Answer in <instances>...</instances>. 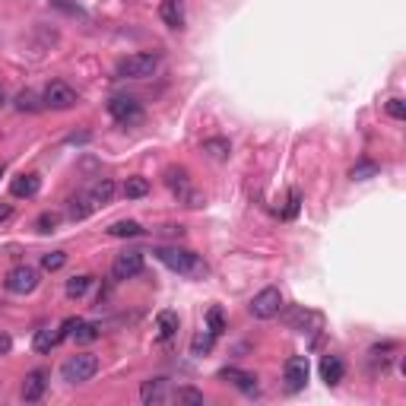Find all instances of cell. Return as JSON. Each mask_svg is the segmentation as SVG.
I'll use <instances>...</instances> for the list:
<instances>
[{"mask_svg": "<svg viewBox=\"0 0 406 406\" xmlns=\"http://www.w3.org/2000/svg\"><path fill=\"white\" fill-rule=\"evenodd\" d=\"M58 225H60V213H54V210H45V213L38 216V219H35V229H38L42 235L54 232Z\"/></svg>", "mask_w": 406, "mask_h": 406, "instance_id": "cell-31", "label": "cell"}, {"mask_svg": "<svg viewBox=\"0 0 406 406\" xmlns=\"http://www.w3.org/2000/svg\"><path fill=\"white\" fill-rule=\"evenodd\" d=\"M108 235L111 238H137V235H143V225L133 223V219H121V223L108 225Z\"/></svg>", "mask_w": 406, "mask_h": 406, "instance_id": "cell-21", "label": "cell"}, {"mask_svg": "<svg viewBox=\"0 0 406 406\" xmlns=\"http://www.w3.org/2000/svg\"><path fill=\"white\" fill-rule=\"evenodd\" d=\"M207 330L213 333V337H223L225 333V315H223V308L219 305H213L207 311Z\"/></svg>", "mask_w": 406, "mask_h": 406, "instance_id": "cell-28", "label": "cell"}, {"mask_svg": "<svg viewBox=\"0 0 406 406\" xmlns=\"http://www.w3.org/2000/svg\"><path fill=\"white\" fill-rule=\"evenodd\" d=\"M0 174H3V166H0Z\"/></svg>", "mask_w": 406, "mask_h": 406, "instance_id": "cell-40", "label": "cell"}, {"mask_svg": "<svg viewBox=\"0 0 406 406\" xmlns=\"http://www.w3.org/2000/svg\"><path fill=\"white\" fill-rule=\"evenodd\" d=\"M286 324H289L292 330L308 333V324H324V317L317 311H308V308H292L289 315H286Z\"/></svg>", "mask_w": 406, "mask_h": 406, "instance_id": "cell-17", "label": "cell"}, {"mask_svg": "<svg viewBox=\"0 0 406 406\" xmlns=\"http://www.w3.org/2000/svg\"><path fill=\"white\" fill-rule=\"evenodd\" d=\"M282 374H286V384H289V390H302L308 384V374H311L308 356H289V359H286V368H282Z\"/></svg>", "mask_w": 406, "mask_h": 406, "instance_id": "cell-10", "label": "cell"}, {"mask_svg": "<svg viewBox=\"0 0 406 406\" xmlns=\"http://www.w3.org/2000/svg\"><path fill=\"white\" fill-rule=\"evenodd\" d=\"M343 374H346V365H343L340 356H333V352H327V356L321 359V378L330 387H337V384L343 381Z\"/></svg>", "mask_w": 406, "mask_h": 406, "instance_id": "cell-15", "label": "cell"}, {"mask_svg": "<svg viewBox=\"0 0 406 406\" xmlns=\"http://www.w3.org/2000/svg\"><path fill=\"white\" fill-rule=\"evenodd\" d=\"M378 172H381V166H378V162H368V159H362V162H356V166H352L349 178H352V181H368V178H374Z\"/></svg>", "mask_w": 406, "mask_h": 406, "instance_id": "cell-25", "label": "cell"}, {"mask_svg": "<svg viewBox=\"0 0 406 406\" xmlns=\"http://www.w3.org/2000/svg\"><path fill=\"white\" fill-rule=\"evenodd\" d=\"M60 374H64L67 384H86V381H92V378L99 374V356H92V352H76V356H70L64 362Z\"/></svg>", "mask_w": 406, "mask_h": 406, "instance_id": "cell-3", "label": "cell"}, {"mask_svg": "<svg viewBox=\"0 0 406 406\" xmlns=\"http://www.w3.org/2000/svg\"><path fill=\"white\" fill-rule=\"evenodd\" d=\"M121 194H124L127 200H140L150 194V181L146 178H140V174H133V178H127L124 188H121Z\"/></svg>", "mask_w": 406, "mask_h": 406, "instance_id": "cell-20", "label": "cell"}, {"mask_svg": "<svg viewBox=\"0 0 406 406\" xmlns=\"http://www.w3.org/2000/svg\"><path fill=\"white\" fill-rule=\"evenodd\" d=\"M58 333H51V327H42V330H35V340H32V346H35V352H51V349L58 346Z\"/></svg>", "mask_w": 406, "mask_h": 406, "instance_id": "cell-24", "label": "cell"}, {"mask_svg": "<svg viewBox=\"0 0 406 406\" xmlns=\"http://www.w3.org/2000/svg\"><path fill=\"white\" fill-rule=\"evenodd\" d=\"M248 311L257 317V321H270V317H276L282 311V292L273 289V286H270V289H260L254 299H251Z\"/></svg>", "mask_w": 406, "mask_h": 406, "instance_id": "cell-7", "label": "cell"}, {"mask_svg": "<svg viewBox=\"0 0 406 406\" xmlns=\"http://www.w3.org/2000/svg\"><path fill=\"white\" fill-rule=\"evenodd\" d=\"M143 273V251H121L111 264V276L115 280H133Z\"/></svg>", "mask_w": 406, "mask_h": 406, "instance_id": "cell-8", "label": "cell"}, {"mask_svg": "<svg viewBox=\"0 0 406 406\" xmlns=\"http://www.w3.org/2000/svg\"><path fill=\"white\" fill-rule=\"evenodd\" d=\"M219 381L235 384V387H238L241 394H248V397H257V394H260V384H257V374L241 372V368H235V365H229V368H223V372H219Z\"/></svg>", "mask_w": 406, "mask_h": 406, "instance_id": "cell-9", "label": "cell"}, {"mask_svg": "<svg viewBox=\"0 0 406 406\" xmlns=\"http://www.w3.org/2000/svg\"><path fill=\"white\" fill-rule=\"evenodd\" d=\"M115 181L111 178H99V181H92L89 188H86V194H89V200H92V207L99 210V207H108L111 200H115Z\"/></svg>", "mask_w": 406, "mask_h": 406, "instance_id": "cell-12", "label": "cell"}, {"mask_svg": "<svg viewBox=\"0 0 406 406\" xmlns=\"http://www.w3.org/2000/svg\"><path fill=\"white\" fill-rule=\"evenodd\" d=\"M384 108H387V115L394 117V121H406V102L403 99H390Z\"/></svg>", "mask_w": 406, "mask_h": 406, "instance_id": "cell-35", "label": "cell"}, {"mask_svg": "<svg viewBox=\"0 0 406 406\" xmlns=\"http://www.w3.org/2000/svg\"><path fill=\"white\" fill-rule=\"evenodd\" d=\"M64 264H67V254H64V251H51V254H42V270H48V273L60 270Z\"/></svg>", "mask_w": 406, "mask_h": 406, "instance_id": "cell-33", "label": "cell"}, {"mask_svg": "<svg viewBox=\"0 0 406 406\" xmlns=\"http://www.w3.org/2000/svg\"><path fill=\"white\" fill-rule=\"evenodd\" d=\"M200 150L207 153V156H213V159H229V153H232V143L225 140V137H210V140H203V146Z\"/></svg>", "mask_w": 406, "mask_h": 406, "instance_id": "cell-19", "label": "cell"}, {"mask_svg": "<svg viewBox=\"0 0 406 406\" xmlns=\"http://www.w3.org/2000/svg\"><path fill=\"white\" fill-rule=\"evenodd\" d=\"M10 216H13V207H10V203H0V225L7 223Z\"/></svg>", "mask_w": 406, "mask_h": 406, "instance_id": "cell-38", "label": "cell"}, {"mask_svg": "<svg viewBox=\"0 0 406 406\" xmlns=\"http://www.w3.org/2000/svg\"><path fill=\"white\" fill-rule=\"evenodd\" d=\"M48 387V372H29L23 381V400L25 403H38Z\"/></svg>", "mask_w": 406, "mask_h": 406, "instance_id": "cell-11", "label": "cell"}, {"mask_svg": "<svg viewBox=\"0 0 406 406\" xmlns=\"http://www.w3.org/2000/svg\"><path fill=\"white\" fill-rule=\"evenodd\" d=\"M42 102H45V108L67 111V108H74L76 102H80V95H76V89L74 86H67L64 80H51V83L45 86V92H42Z\"/></svg>", "mask_w": 406, "mask_h": 406, "instance_id": "cell-6", "label": "cell"}, {"mask_svg": "<svg viewBox=\"0 0 406 406\" xmlns=\"http://www.w3.org/2000/svg\"><path fill=\"white\" fill-rule=\"evenodd\" d=\"M51 7L64 10V13H70V16H86L83 7H76V3H70V0H51Z\"/></svg>", "mask_w": 406, "mask_h": 406, "instance_id": "cell-36", "label": "cell"}, {"mask_svg": "<svg viewBox=\"0 0 406 406\" xmlns=\"http://www.w3.org/2000/svg\"><path fill=\"white\" fill-rule=\"evenodd\" d=\"M159 16H162V23L168 29H184V0H162Z\"/></svg>", "mask_w": 406, "mask_h": 406, "instance_id": "cell-14", "label": "cell"}, {"mask_svg": "<svg viewBox=\"0 0 406 406\" xmlns=\"http://www.w3.org/2000/svg\"><path fill=\"white\" fill-rule=\"evenodd\" d=\"M153 254H156L159 264H166L172 273L188 276V280H203V276L210 273V267L203 257L188 251V248H178V245H159V248H153Z\"/></svg>", "mask_w": 406, "mask_h": 406, "instance_id": "cell-1", "label": "cell"}, {"mask_svg": "<svg viewBox=\"0 0 406 406\" xmlns=\"http://www.w3.org/2000/svg\"><path fill=\"white\" fill-rule=\"evenodd\" d=\"M74 337L80 343H92V340H99V327H95V324L80 321V324H76V330H74Z\"/></svg>", "mask_w": 406, "mask_h": 406, "instance_id": "cell-32", "label": "cell"}, {"mask_svg": "<svg viewBox=\"0 0 406 406\" xmlns=\"http://www.w3.org/2000/svg\"><path fill=\"white\" fill-rule=\"evenodd\" d=\"M89 286H92V276H74V280H67V295L70 299H83L86 292H89Z\"/></svg>", "mask_w": 406, "mask_h": 406, "instance_id": "cell-29", "label": "cell"}, {"mask_svg": "<svg viewBox=\"0 0 406 406\" xmlns=\"http://www.w3.org/2000/svg\"><path fill=\"white\" fill-rule=\"evenodd\" d=\"M168 400H174V403H184V406H203V394L194 387H178Z\"/></svg>", "mask_w": 406, "mask_h": 406, "instance_id": "cell-27", "label": "cell"}, {"mask_svg": "<svg viewBox=\"0 0 406 406\" xmlns=\"http://www.w3.org/2000/svg\"><path fill=\"white\" fill-rule=\"evenodd\" d=\"M10 349H13V340H10L7 333H0V356H7Z\"/></svg>", "mask_w": 406, "mask_h": 406, "instance_id": "cell-37", "label": "cell"}, {"mask_svg": "<svg viewBox=\"0 0 406 406\" xmlns=\"http://www.w3.org/2000/svg\"><path fill=\"white\" fill-rule=\"evenodd\" d=\"M38 282H42V273H38L35 267L19 264V267H13V270L7 273L3 286H7V292H13V295H29V292L38 289Z\"/></svg>", "mask_w": 406, "mask_h": 406, "instance_id": "cell-5", "label": "cell"}, {"mask_svg": "<svg viewBox=\"0 0 406 406\" xmlns=\"http://www.w3.org/2000/svg\"><path fill=\"white\" fill-rule=\"evenodd\" d=\"M0 105H3V89H0Z\"/></svg>", "mask_w": 406, "mask_h": 406, "instance_id": "cell-39", "label": "cell"}, {"mask_svg": "<svg viewBox=\"0 0 406 406\" xmlns=\"http://www.w3.org/2000/svg\"><path fill=\"white\" fill-rule=\"evenodd\" d=\"M156 327H159V340H172L178 333V315L174 311H159Z\"/></svg>", "mask_w": 406, "mask_h": 406, "instance_id": "cell-22", "label": "cell"}, {"mask_svg": "<svg viewBox=\"0 0 406 406\" xmlns=\"http://www.w3.org/2000/svg\"><path fill=\"white\" fill-rule=\"evenodd\" d=\"M16 108H19V111H42L45 102L38 99L32 89H23V92L16 95Z\"/></svg>", "mask_w": 406, "mask_h": 406, "instance_id": "cell-30", "label": "cell"}, {"mask_svg": "<svg viewBox=\"0 0 406 406\" xmlns=\"http://www.w3.org/2000/svg\"><path fill=\"white\" fill-rule=\"evenodd\" d=\"M108 115L115 117L121 127H137V124H143L146 111H143V105L133 95H111L108 99Z\"/></svg>", "mask_w": 406, "mask_h": 406, "instance_id": "cell-4", "label": "cell"}, {"mask_svg": "<svg viewBox=\"0 0 406 406\" xmlns=\"http://www.w3.org/2000/svg\"><path fill=\"white\" fill-rule=\"evenodd\" d=\"M168 397H172V394H168V381H166V378H150V381H143V387H140V400H143V403H166Z\"/></svg>", "mask_w": 406, "mask_h": 406, "instance_id": "cell-13", "label": "cell"}, {"mask_svg": "<svg viewBox=\"0 0 406 406\" xmlns=\"http://www.w3.org/2000/svg\"><path fill=\"white\" fill-rule=\"evenodd\" d=\"M92 210H95V207H92V200H89V194H86V191L67 200V216H70V223H83Z\"/></svg>", "mask_w": 406, "mask_h": 406, "instance_id": "cell-18", "label": "cell"}, {"mask_svg": "<svg viewBox=\"0 0 406 406\" xmlns=\"http://www.w3.org/2000/svg\"><path fill=\"white\" fill-rule=\"evenodd\" d=\"M162 64V54L159 51H140V54H127V58L117 60L115 76L117 80H150L153 74Z\"/></svg>", "mask_w": 406, "mask_h": 406, "instance_id": "cell-2", "label": "cell"}, {"mask_svg": "<svg viewBox=\"0 0 406 406\" xmlns=\"http://www.w3.org/2000/svg\"><path fill=\"white\" fill-rule=\"evenodd\" d=\"M302 210V191L299 188H292L289 191V203H286V210H282V219H295Z\"/></svg>", "mask_w": 406, "mask_h": 406, "instance_id": "cell-34", "label": "cell"}, {"mask_svg": "<svg viewBox=\"0 0 406 406\" xmlns=\"http://www.w3.org/2000/svg\"><path fill=\"white\" fill-rule=\"evenodd\" d=\"M166 184L168 188H172L174 194H188V172H184V168H168L166 172Z\"/></svg>", "mask_w": 406, "mask_h": 406, "instance_id": "cell-26", "label": "cell"}, {"mask_svg": "<svg viewBox=\"0 0 406 406\" xmlns=\"http://www.w3.org/2000/svg\"><path fill=\"white\" fill-rule=\"evenodd\" d=\"M38 188H42V178L38 174H16L13 181H10V194L13 197H35L38 194Z\"/></svg>", "mask_w": 406, "mask_h": 406, "instance_id": "cell-16", "label": "cell"}, {"mask_svg": "<svg viewBox=\"0 0 406 406\" xmlns=\"http://www.w3.org/2000/svg\"><path fill=\"white\" fill-rule=\"evenodd\" d=\"M216 337L210 330H197L191 340V356H210V349H213Z\"/></svg>", "mask_w": 406, "mask_h": 406, "instance_id": "cell-23", "label": "cell"}]
</instances>
